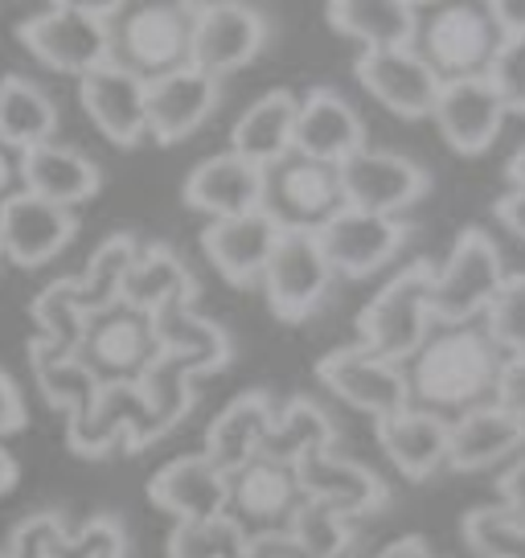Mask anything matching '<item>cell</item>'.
<instances>
[{
    "label": "cell",
    "instance_id": "6da1fadb",
    "mask_svg": "<svg viewBox=\"0 0 525 558\" xmlns=\"http://www.w3.org/2000/svg\"><path fill=\"white\" fill-rule=\"evenodd\" d=\"M501 366H505V353L492 345L485 325H455V329L431 332L403 369L411 407L452 423L455 415L492 402Z\"/></svg>",
    "mask_w": 525,
    "mask_h": 558
},
{
    "label": "cell",
    "instance_id": "7a4b0ae2",
    "mask_svg": "<svg viewBox=\"0 0 525 558\" xmlns=\"http://www.w3.org/2000/svg\"><path fill=\"white\" fill-rule=\"evenodd\" d=\"M115 17L120 4H53L46 13L21 21L17 41L41 66L87 78L107 62H115V41H111Z\"/></svg>",
    "mask_w": 525,
    "mask_h": 558
},
{
    "label": "cell",
    "instance_id": "3957f363",
    "mask_svg": "<svg viewBox=\"0 0 525 558\" xmlns=\"http://www.w3.org/2000/svg\"><path fill=\"white\" fill-rule=\"evenodd\" d=\"M431 259H415L386 283L357 316V345L369 357L403 366L431 337Z\"/></svg>",
    "mask_w": 525,
    "mask_h": 558
},
{
    "label": "cell",
    "instance_id": "277c9868",
    "mask_svg": "<svg viewBox=\"0 0 525 558\" xmlns=\"http://www.w3.org/2000/svg\"><path fill=\"white\" fill-rule=\"evenodd\" d=\"M501 41L505 34L497 29L489 4H436L419 13L411 50L431 66L439 83H460V78H485Z\"/></svg>",
    "mask_w": 525,
    "mask_h": 558
},
{
    "label": "cell",
    "instance_id": "5b68a950",
    "mask_svg": "<svg viewBox=\"0 0 525 558\" xmlns=\"http://www.w3.org/2000/svg\"><path fill=\"white\" fill-rule=\"evenodd\" d=\"M501 283H505V263L492 234L480 227H464L455 234L448 263L436 267L431 279V320H439V329L476 325V316L489 313Z\"/></svg>",
    "mask_w": 525,
    "mask_h": 558
},
{
    "label": "cell",
    "instance_id": "8992f818",
    "mask_svg": "<svg viewBox=\"0 0 525 558\" xmlns=\"http://www.w3.org/2000/svg\"><path fill=\"white\" fill-rule=\"evenodd\" d=\"M74 357L95 374L99 386H132L141 383L148 366L160 357L157 325L148 313H136L127 304H111L103 313L87 316L83 341L74 349Z\"/></svg>",
    "mask_w": 525,
    "mask_h": 558
},
{
    "label": "cell",
    "instance_id": "52a82bcc",
    "mask_svg": "<svg viewBox=\"0 0 525 558\" xmlns=\"http://www.w3.org/2000/svg\"><path fill=\"white\" fill-rule=\"evenodd\" d=\"M190 4H141L127 13L120 9V17L111 25L115 62L144 83H152L160 74L190 66Z\"/></svg>",
    "mask_w": 525,
    "mask_h": 558
},
{
    "label": "cell",
    "instance_id": "ba28073f",
    "mask_svg": "<svg viewBox=\"0 0 525 558\" xmlns=\"http://www.w3.org/2000/svg\"><path fill=\"white\" fill-rule=\"evenodd\" d=\"M333 279L337 276L325 259V251H320L316 230L283 227L259 283L267 292L271 313L280 320H304V316H313V308H320V300L329 296Z\"/></svg>",
    "mask_w": 525,
    "mask_h": 558
},
{
    "label": "cell",
    "instance_id": "9c48e42d",
    "mask_svg": "<svg viewBox=\"0 0 525 558\" xmlns=\"http://www.w3.org/2000/svg\"><path fill=\"white\" fill-rule=\"evenodd\" d=\"M300 506H304V493H300L296 469L288 464L255 456L243 469L227 472V518L243 530V538L288 534Z\"/></svg>",
    "mask_w": 525,
    "mask_h": 558
},
{
    "label": "cell",
    "instance_id": "30bf717a",
    "mask_svg": "<svg viewBox=\"0 0 525 558\" xmlns=\"http://www.w3.org/2000/svg\"><path fill=\"white\" fill-rule=\"evenodd\" d=\"M337 173H341L345 206L382 214V218H403L406 209L431 190V173L419 160L390 153V148H369V144L350 160H341Z\"/></svg>",
    "mask_w": 525,
    "mask_h": 558
},
{
    "label": "cell",
    "instance_id": "8fae6325",
    "mask_svg": "<svg viewBox=\"0 0 525 558\" xmlns=\"http://www.w3.org/2000/svg\"><path fill=\"white\" fill-rule=\"evenodd\" d=\"M190 66L222 83V74L255 62L267 46V17L251 4H190Z\"/></svg>",
    "mask_w": 525,
    "mask_h": 558
},
{
    "label": "cell",
    "instance_id": "7c38bea8",
    "mask_svg": "<svg viewBox=\"0 0 525 558\" xmlns=\"http://www.w3.org/2000/svg\"><path fill=\"white\" fill-rule=\"evenodd\" d=\"M316 239H320V251L333 267V276L366 279L403 251V243L411 239V222L345 206L316 230Z\"/></svg>",
    "mask_w": 525,
    "mask_h": 558
},
{
    "label": "cell",
    "instance_id": "4fadbf2b",
    "mask_svg": "<svg viewBox=\"0 0 525 558\" xmlns=\"http://www.w3.org/2000/svg\"><path fill=\"white\" fill-rule=\"evenodd\" d=\"M337 209H345L337 165H320L292 153L276 169H267V214L280 227L320 230Z\"/></svg>",
    "mask_w": 525,
    "mask_h": 558
},
{
    "label": "cell",
    "instance_id": "5bb4252c",
    "mask_svg": "<svg viewBox=\"0 0 525 558\" xmlns=\"http://www.w3.org/2000/svg\"><path fill=\"white\" fill-rule=\"evenodd\" d=\"M66 444L74 456H87V460L107 456L115 444H123L127 452H144L148 444H157L141 386H103L87 415L66 418Z\"/></svg>",
    "mask_w": 525,
    "mask_h": 558
},
{
    "label": "cell",
    "instance_id": "9a60e30c",
    "mask_svg": "<svg viewBox=\"0 0 525 558\" xmlns=\"http://www.w3.org/2000/svg\"><path fill=\"white\" fill-rule=\"evenodd\" d=\"M316 378L329 386L337 399H345L350 407L374 415V423L386 415H399L403 407H411L403 366L378 362L362 345H341L333 353H325L316 362Z\"/></svg>",
    "mask_w": 525,
    "mask_h": 558
},
{
    "label": "cell",
    "instance_id": "2e32d148",
    "mask_svg": "<svg viewBox=\"0 0 525 558\" xmlns=\"http://www.w3.org/2000/svg\"><path fill=\"white\" fill-rule=\"evenodd\" d=\"M296 481L304 501L333 509L345 522L390 506V488H386L382 476L369 472L366 464H357V460L337 456L333 448H320V452L304 456L296 464Z\"/></svg>",
    "mask_w": 525,
    "mask_h": 558
},
{
    "label": "cell",
    "instance_id": "e0dca14e",
    "mask_svg": "<svg viewBox=\"0 0 525 558\" xmlns=\"http://www.w3.org/2000/svg\"><path fill=\"white\" fill-rule=\"evenodd\" d=\"M78 234L74 209L50 206L34 193L17 190L9 202H0V251L17 267H41L53 255H62Z\"/></svg>",
    "mask_w": 525,
    "mask_h": 558
},
{
    "label": "cell",
    "instance_id": "ac0fdd59",
    "mask_svg": "<svg viewBox=\"0 0 525 558\" xmlns=\"http://www.w3.org/2000/svg\"><path fill=\"white\" fill-rule=\"evenodd\" d=\"M353 74L386 111L403 120H431L443 87L415 50H362Z\"/></svg>",
    "mask_w": 525,
    "mask_h": 558
},
{
    "label": "cell",
    "instance_id": "d6986e66",
    "mask_svg": "<svg viewBox=\"0 0 525 558\" xmlns=\"http://www.w3.org/2000/svg\"><path fill=\"white\" fill-rule=\"evenodd\" d=\"M78 104L115 148H136L148 136V116H144L148 83L123 70L120 62H107L103 70L78 78Z\"/></svg>",
    "mask_w": 525,
    "mask_h": 558
},
{
    "label": "cell",
    "instance_id": "ffe728a7",
    "mask_svg": "<svg viewBox=\"0 0 525 558\" xmlns=\"http://www.w3.org/2000/svg\"><path fill=\"white\" fill-rule=\"evenodd\" d=\"M181 193H185V206L210 214V222L243 218V214L267 209V169L234 157V153H218L185 177Z\"/></svg>",
    "mask_w": 525,
    "mask_h": 558
},
{
    "label": "cell",
    "instance_id": "44dd1931",
    "mask_svg": "<svg viewBox=\"0 0 525 558\" xmlns=\"http://www.w3.org/2000/svg\"><path fill=\"white\" fill-rule=\"evenodd\" d=\"M436 120L443 144L460 153V157H476L485 153L492 140L505 128V107L497 99L489 78H460V83H443L436 99Z\"/></svg>",
    "mask_w": 525,
    "mask_h": 558
},
{
    "label": "cell",
    "instance_id": "7402d4cb",
    "mask_svg": "<svg viewBox=\"0 0 525 558\" xmlns=\"http://www.w3.org/2000/svg\"><path fill=\"white\" fill-rule=\"evenodd\" d=\"M218 99H222V83L202 74V70L181 66L173 74H160L148 83V104H144L148 136L157 144L190 140L213 116Z\"/></svg>",
    "mask_w": 525,
    "mask_h": 558
},
{
    "label": "cell",
    "instance_id": "603a6c76",
    "mask_svg": "<svg viewBox=\"0 0 525 558\" xmlns=\"http://www.w3.org/2000/svg\"><path fill=\"white\" fill-rule=\"evenodd\" d=\"M280 222L267 214V209H255V214H243V218H222V222H210L202 230V251L206 259L213 263V271L234 283V288H251L262 279V267L276 251V239H280Z\"/></svg>",
    "mask_w": 525,
    "mask_h": 558
},
{
    "label": "cell",
    "instance_id": "cb8c5ba5",
    "mask_svg": "<svg viewBox=\"0 0 525 558\" xmlns=\"http://www.w3.org/2000/svg\"><path fill=\"white\" fill-rule=\"evenodd\" d=\"M366 148V123L357 107L333 87H313L296 111V157L341 165Z\"/></svg>",
    "mask_w": 525,
    "mask_h": 558
},
{
    "label": "cell",
    "instance_id": "d4e9b609",
    "mask_svg": "<svg viewBox=\"0 0 525 558\" xmlns=\"http://www.w3.org/2000/svg\"><path fill=\"white\" fill-rule=\"evenodd\" d=\"M148 501L176 522H210L227 513V472L206 452L176 456L148 481Z\"/></svg>",
    "mask_w": 525,
    "mask_h": 558
},
{
    "label": "cell",
    "instance_id": "484cf974",
    "mask_svg": "<svg viewBox=\"0 0 525 558\" xmlns=\"http://www.w3.org/2000/svg\"><path fill=\"white\" fill-rule=\"evenodd\" d=\"M152 325H157L160 353L176 357L193 378L218 374V369H227L230 357H234L230 332L222 329L218 320H206V316L197 313L193 300H173V304H164V308L152 316Z\"/></svg>",
    "mask_w": 525,
    "mask_h": 558
},
{
    "label": "cell",
    "instance_id": "4316f807",
    "mask_svg": "<svg viewBox=\"0 0 525 558\" xmlns=\"http://www.w3.org/2000/svg\"><path fill=\"white\" fill-rule=\"evenodd\" d=\"M525 444V418L509 415L505 407L485 402L448 423V469L480 472L501 464Z\"/></svg>",
    "mask_w": 525,
    "mask_h": 558
},
{
    "label": "cell",
    "instance_id": "83f0119b",
    "mask_svg": "<svg viewBox=\"0 0 525 558\" xmlns=\"http://www.w3.org/2000/svg\"><path fill=\"white\" fill-rule=\"evenodd\" d=\"M103 185V173L90 157L66 144H37L29 153H21V190L50 202V206L74 209L90 202Z\"/></svg>",
    "mask_w": 525,
    "mask_h": 558
},
{
    "label": "cell",
    "instance_id": "f1b7e54d",
    "mask_svg": "<svg viewBox=\"0 0 525 558\" xmlns=\"http://www.w3.org/2000/svg\"><path fill=\"white\" fill-rule=\"evenodd\" d=\"M296 111L300 99L292 90H267L246 107L230 128V153L259 169H276L296 153Z\"/></svg>",
    "mask_w": 525,
    "mask_h": 558
},
{
    "label": "cell",
    "instance_id": "f546056e",
    "mask_svg": "<svg viewBox=\"0 0 525 558\" xmlns=\"http://www.w3.org/2000/svg\"><path fill=\"white\" fill-rule=\"evenodd\" d=\"M378 444L406 481H427L448 469V418L403 407L399 415L378 418Z\"/></svg>",
    "mask_w": 525,
    "mask_h": 558
},
{
    "label": "cell",
    "instance_id": "4dcf8cb0",
    "mask_svg": "<svg viewBox=\"0 0 525 558\" xmlns=\"http://www.w3.org/2000/svg\"><path fill=\"white\" fill-rule=\"evenodd\" d=\"M276 415L280 411H276V402H271L267 390H246V395H239L210 423V432H206V456L222 472L243 469L246 460L259 456L262 439L271 436V427H276Z\"/></svg>",
    "mask_w": 525,
    "mask_h": 558
},
{
    "label": "cell",
    "instance_id": "1f68e13d",
    "mask_svg": "<svg viewBox=\"0 0 525 558\" xmlns=\"http://www.w3.org/2000/svg\"><path fill=\"white\" fill-rule=\"evenodd\" d=\"M419 4L406 0H333L329 25L362 41V50H411L419 29Z\"/></svg>",
    "mask_w": 525,
    "mask_h": 558
},
{
    "label": "cell",
    "instance_id": "d6a6232c",
    "mask_svg": "<svg viewBox=\"0 0 525 558\" xmlns=\"http://www.w3.org/2000/svg\"><path fill=\"white\" fill-rule=\"evenodd\" d=\"M173 300H197V279L169 243H148L123 279V304L157 316Z\"/></svg>",
    "mask_w": 525,
    "mask_h": 558
},
{
    "label": "cell",
    "instance_id": "836d02e7",
    "mask_svg": "<svg viewBox=\"0 0 525 558\" xmlns=\"http://www.w3.org/2000/svg\"><path fill=\"white\" fill-rule=\"evenodd\" d=\"M58 128V104L34 78L4 74L0 78V144L9 153H29L37 144H50Z\"/></svg>",
    "mask_w": 525,
    "mask_h": 558
},
{
    "label": "cell",
    "instance_id": "e575fe53",
    "mask_svg": "<svg viewBox=\"0 0 525 558\" xmlns=\"http://www.w3.org/2000/svg\"><path fill=\"white\" fill-rule=\"evenodd\" d=\"M29 369H34L41 399L50 402L53 411H66V418L87 415L90 407H95V399H99V390H103V386L95 383V374H90L78 357L53 353V349H46L37 337L29 341Z\"/></svg>",
    "mask_w": 525,
    "mask_h": 558
},
{
    "label": "cell",
    "instance_id": "d590c367",
    "mask_svg": "<svg viewBox=\"0 0 525 558\" xmlns=\"http://www.w3.org/2000/svg\"><path fill=\"white\" fill-rule=\"evenodd\" d=\"M333 444H337L333 418L325 415L313 399L300 395V399H292L280 415H276V427H271V436L262 439L259 456L276 460V464H288V469H296L308 452L333 448Z\"/></svg>",
    "mask_w": 525,
    "mask_h": 558
},
{
    "label": "cell",
    "instance_id": "8d00e7d4",
    "mask_svg": "<svg viewBox=\"0 0 525 558\" xmlns=\"http://www.w3.org/2000/svg\"><path fill=\"white\" fill-rule=\"evenodd\" d=\"M141 255V243L132 234H111L99 243V251L90 255L87 271L74 276V308L83 316H95L120 304L123 300V279L132 271V263Z\"/></svg>",
    "mask_w": 525,
    "mask_h": 558
},
{
    "label": "cell",
    "instance_id": "74e56055",
    "mask_svg": "<svg viewBox=\"0 0 525 558\" xmlns=\"http://www.w3.org/2000/svg\"><path fill=\"white\" fill-rule=\"evenodd\" d=\"M136 386H141L144 402H148V415H152V432H157V439L169 436L176 423H185V415H190L193 402H197L193 374L181 366L176 357H169V353H160Z\"/></svg>",
    "mask_w": 525,
    "mask_h": 558
},
{
    "label": "cell",
    "instance_id": "f35d334b",
    "mask_svg": "<svg viewBox=\"0 0 525 558\" xmlns=\"http://www.w3.org/2000/svg\"><path fill=\"white\" fill-rule=\"evenodd\" d=\"M29 316H34L41 345L74 357V349L83 341V325H87V316L74 308V276L41 288L34 296V304H29Z\"/></svg>",
    "mask_w": 525,
    "mask_h": 558
},
{
    "label": "cell",
    "instance_id": "ab89813d",
    "mask_svg": "<svg viewBox=\"0 0 525 558\" xmlns=\"http://www.w3.org/2000/svg\"><path fill=\"white\" fill-rule=\"evenodd\" d=\"M464 542L480 558H525V522L513 518L501 501L464 513Z\"/></svg>",
    "mask_w": 525,
    "mask_h": 558
},
{
    "label": "cell",
    "instance_id": "60d3db41",
    "mask_svg": "<svg viewBox=\"0 0 525 558\" xmlns=\"http://www.w3.org/2000/svg\"><path fill=\"white\" fill-rule=\"evenodd\" d=\"M288 538L296 546V558H341L350 550L353 530L341 513L316 506V501H304L288 525Z\"/></svg>",
    "mask_w": 525,
    "mask_h": 558
},
{
    "label": "cell",
    "instance_id": "b9f144b4",
    "mask_svg": "<svg viewBox=\"0 0 525 558\" xmlns=\"http://www.w3.org/2000/svg\"><path fill=\"white\" fill-rule=\"evenodd\" d=\"M243 546V530L227 513L210 522H176L169 534V558H239Z\"/></svg>",
    "mask_w": 525,
    "mask_h": 558
},
{
    "label": "cell",
    "instance_id": "7bdbcfd3",
    "mask_svg": "<svg viewBox=\"0 0 525 558\" xmlns=\"http://www.w3.org/2000/svg\"><path fill=\"white\" fill-rule=\"evenodd\" d=\"M485 332L505 357L525 353V271L522 276H505L501 292L492 296L489 313H485Z\"/></svg>",
    "mask_w": 525,
    "mask_h": 558
},
{
    "label": "cell",
    "instance_id": "ee69618b",
    "mask_svg": "<svg viewBox=\"0 0 525 558\" xmlns=\"http://www.w3.org/2000/svg\"><path fill=\"white\" fill-rule=\"evenodd\" d=\"M123 555H127L123 522L120 518H107V513L83 522L78 530H71L66 542H62V550H58V558H123Z\"/></svg>",
    "mask_w": 525,
    "mask_h": 558
},
{
    "label": "cell",
    "instance_id": "f6af8a7d",
    "mask_svg": "<svg viewBox=\"0 0 525 558\" xmlns=\"http://www.w3.org/2000/svg\"><path fill=\"white\" fill-rule=\"evenodd\" d=\"M505 107V116H525V37H505L485 74Z\"/></svg>",
    "mask_w": 525,
    "mask_h": 558
},
{
    "label": "cell",
    "instance_id": "bcb514c9",
    "mask_svg": "<svg viewBox=\"0 0 525 558\" xmlns=\"http://www.w3.org/2000/svg\"><path fill=\"white\" fill-rule=\"evenodd\" d=\"M66 534H71V530H66V522H62V513L41 509V513L25 518V522L13 530L4 558H58Z\"/></svg>",
    "mask_w": 525,
    "mask_h": 558
},
{
    "label": "cell",
    "instance_id": "7dc6e473",
    "mask_svg": "<svg viewBox=\"0 0 525 558\" xmlns=\"http://www.w3.org/2000/svg\"><path fill=\"white\" fill-rule=\"evenodd\" d=\"M492 402H497V407H505L509 415L525 418V353H517V357H505Z\"/></svg>",
    "mask_w": 525,
    "mask_h": 558
},
{
    "label": "cell",
    "instance_id": "c3c4849f",
    "mask_svg": "<svg viewBox=\"0 0 525 558\" xmlns=\"http://www.w3.org/2000/svg\"><path fill=\"white\" fill-rule=\"evenodd\" d=\"M497 493H501V506H505L513 518H522L525 522V456L522 460H513V464L501 472Z\"/></svg>",
    "mask_w": 525,
    "mask_h": 558
},
{
    "label": "cell",
    "instance_id": "681fc988",
    "mask_svg": "<svg viewBox=\"0 0 525 558\" xmlns=\"http://www.w3.org/2000/svg\"><path fill=\"white\" fill-rule=\"evenodd\" d=\"M21 427H25V399H21L17 383L0 369V436L21 432Z\"/></svg>",
    "mask_w": 525,
    "mask_h": 558
},
{
    "label": "cell",
    "instance_id": "f907efd6",
    "mask_svg": "<svg viewBox=\"0 0 525 558\" xmlns=\"http://www.w3.org/2000/svg\"><path fill=\"white\" fill-rule=\"evenodd\" d=\"M492 214H497V222L509 230V234H517L525 243V190H509L497 197V206H492Z\"/></svg>",
    "mask_w": 525,
    "mask_h": 558
},
{
    "label": "cell",
    "instance_id": "816d5d0a",
    "mask_svg": "<svg viewBox=\"0 0 525 558\" xmlns=\"http://www.w3.org/2000/svg\"><path fill=\"white\" fill-rule=\"evenodd\" d=\"M489 13L505 37H525V0H492Z\"/></svg>",
    "mask_w": 525,
    "mask_h": 558
},
{
    "label": "cell",
    "instance_id": "f5cc1de1",
    "mask_svg": "<svg viewBox=\"0 0 525 558\" xmlns=\"http://www.w3.org/2000/svg\"><path fill=\"white\" fill-rule=\"evenodd\" d=\"M239 558H296V546L288 534H271V538H246Z\"/></svg>",
    "mask_w": 525,
    "mask_h": 558
},
{
    "label": "cell",
    "instance_id": "db71d44e",
    "mask_svg": "<svg viewBox=\"0 0 525 558\" xmlns=\"http://www.w3.org/2000/svg\"><path fill=\"white\" fill-rule=\"evenodd\" d=\"M374 558H431V546L423 534H406V538H394L390 546H382Z\"/></svg>",
    "mask_w": 525,
    "mask_h": 558
},
{
    "label": "cell",
    "instance_id": "11a10c76",
    "mask_svg": "<svg viewBox=\"0 0 525 558\" xmlns=\"http://www.w3.org/2000/svg\"><path fill=\"white\" fill-rule=\"evenodd\" d=\"M21 190V157L0 144V202H9Z\"/></svg>",
    "mask_w": 525,
    "mask_h": 558
},
{
    "label": "cell",
    "instance_id": "9f6ffc18",
    "mask_svg": "<svg viewBox=\"0 0 525 558\" xmlns=\"http://www.w3.org/2000/svg\"><path fill=\"white\" fill-rule=\"evenodd\" d=\"M17 476H21V469H17V460L9 456V448L0 444V497L9 493V488L17 485Z\"/></svg>",
    "mask_w": 525,
    "mask_h": 558
},
{
    "label": "cell",
    "instance_id": "6f0895ef",
    "mask_svg": "<svg viewBox=\"0 0 525 558\" xmlns=\"http://www.w3.org/2000/svg\"><path fill=\"white\" fill-rule=\"evenodd\" d=\"M505 177H509V190H525V144L509 157Z\"/></svg>",
    "mask_w": 525,
    "mask_h": 558
},
{
    "label": "cell",
    "instance_id": "680465c9",
    "mask_svg": "<svg viewBox=\"0 0 525 558\" xmlns=\"http://www.w3.org/2000/svg\"><path fill=\"white\" fill-rule=\"evenodd\" d=\"M0 259H4V251H0Z\"/></svg>",
    "mask_w": 525,
    "mask_h": 558
},
{
    "label": "cell",
    "instance_id": "91938a15",
    "mask_svg": "<svg viewBox=\"0 0 525 558\" xmlns=\"http://www.w3.org/2000/svg\"><path fill=\"white\" fill-rule=\"evenodd\" d=\"M0 558H4V550H0Z\"/></svg>",
    "mask_w": 525,
    "mask_h": 558
}]
</instances>
